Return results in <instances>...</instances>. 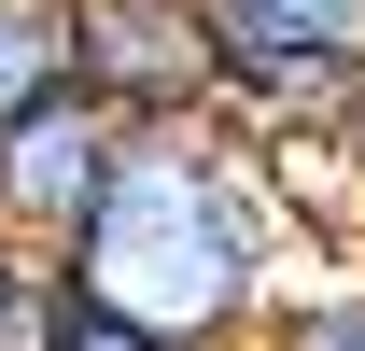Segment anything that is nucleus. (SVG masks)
Segmentation results:
<instances>
[{
  "instance_id": "6e6552de",
  "label": "nucleus",
  "mask_w": 365,
  "mask_h": 351,
  "mask_svg": "<svg viewBox=\"0 0 365 351\" xmlns=\"http://www.w3.org/2000/svg\"><path fill=\"white\" fill-rule=\"evenodd\" d=\"M43 295H56V253H29V239L0 225V351H14L29 323H43Z\"/></svg>"
},
{
  "instance_id": "f03ea898",
  "label": "nucleus",
  "mask_w": 365,
  "mask_h": 351,
  "mask_svg": "<svg viewBox=\"0 0 365 351\" xmlns=\"http://www.w3.org/2000/svg\"><path fill=\"white\" fill-rule=\"evenodd\" d=\"M71 85L127 127H225V14L211 0H71Z\"/></svg>"
},
{
  "instance_id": "20e7f679",
  "label": "nucleus",
  "mask_w": 365,
  "mask_h": 351,
  "mask_svg": "<svg viewBox=\"0 0 365 351\" xmlns=\"http://www.w3.org/2000/svg\"><path fill=\"white\" fill-rule=\"evenodd\" d=\"M71 98V0H0V127Z\"/></svg>"
},
{
  "instance_id": "7ed1b4c3",
  "label": "nucleus",
  "mask_w": 365,
  "mask_h": 351,
  "mask_svg": "<svg viewBox=\"0 0 365 351\" xmlns=\"http://www.w3.org/2000/svg\"><path fill=\"white\" fill-rule=\"evenodd\" d=\"M113 169H127V113H98L85 85L43 98V113H14V127H0V225H14L29 253H71L85 211L113 197Z\"/></svg>"
},
{
  "instance_id": "39448f33",
  "label": "nucleus",
  "mask_w": 365,
  "mask_h": 351,
  "mask_svg": "<svg viewBox=\"0 0 365 351\" xmlns=\"http://www.w3.org/2000/svg\"><path fill=\"white\" fill-rule=\"evenodd\" d=\"M225 43H365V0H211Z\"/></svg>"
},
{
  "instance_id": "0eeeda50",
  "label": "nucleus",
  "mask_w": 365,
  "mask_h": 351,
  "mask_svg": "<svg viewBox=\"0 0 365 351\" xmlns=\"http://www.w3.org/2000/svg\"><path fill=\"white\" fill-rule=\"evenodd\" d=\"M253 351H365V281H323V295H295Z\"/></svg>"
},
{
  "instance_id": "1a4fd4ad",
  "label": "nucleus",
  "mask_w": 365,
  "mask_h": 351,
  "mask_svg": "<svg viewBox=\"0 0 365 351\" xmlns=\"http://www.w3.org/2000/svg\"><path fill=\"white\" fill-rule=\"evenodd\" d=\"M337 141H351V169H365V71H351V127H337Z\"/></svg>"
},
{
  "instance_id": "423d86ee",
  "label": "nucleus",
  "mask_w": 365,
  "mask_h": 351,
  "mask_svg": "<svg viewBox=\"0 0 365 351\" xmlns=\"http://www.w3.org/2000/svg\"><path fill=\"white\" fill-rule=\"evenodd\" d=\"M43 351H182V337H155V323H127V309H98L85 281H56V309H43Z\"/></svg>"
},
{
  "instance_id": "f257e3e1",
  "label": "nucleus",
  "mask_w": 365,
  "mask_h": 351,
  "mask_svg": "<svg viewBox=\"0 0 365 351\" xmlns=\"http://www.w3.org/2000/svg\"><path fill=\"white\" fill-rule=\"evenodd\" d=\"M309 225L281 197L267 141H239V127H127V169H113V197L85 211V239L56 267L98 309H127V323H155L182 351H253L281 323V253Z\"/></svg>"
}]
</instances>
